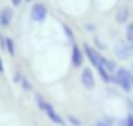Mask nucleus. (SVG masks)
<instances>
[{
    "label": "nucleus",
    "instance_id": "1",
    "mask_svg": "<svg viewBox=\"0 0 133 126\" xmlns=\"http://www.w3.org/2000/svg\"><path fill=\"white\" fill-rule=\"evenodd\" d=\"M34 103H36V106H38L45 115L50 119V123H54V124H58V126H66V119L58 112V110H56V108H54L52 103L47 101V97H45L43 94L34 92Z\"/></svg>",
    "mask_w": 133,
    "mask_h": 126
},
{
    "label": "nucleus",
    "instance_id": "2",
    "mask_svg": "<svg viewBox=\"0 0 133 126\" xmlns=\"http://www.w3.org/2000/svg\"><path fill=\"white\" fill-rule=\"evenodd\" d=\"M111 85H115V86H119L122 92L130 94L133 90V72L130 68H126V67H119L117 72L113 74Z\"/></svg>",
    "mask_w": 133,
    "mask_h": 126
},
{
    "label": "nucleus",
    "instance_id": "3",
    "mask_svg": "<svg viewBox=\"0 0 133 126\" xmlns=\"http://www.w3.org/2000/svg\"><path fill=\"white\" fill-rule=\"evenodd\" d=\"M47 15H49V9H47V5L42 4V2H34V4L31 5V9H29L31 20L36 22V23H43V22L47 20Z\"/></svg>",
    "mask_w": 133,
    "mask_h": 126
},
{
    "label": "nucleus",
    "instance_id": "4",
    "mask_svg": "<svg viewBox=\"0 0 133 126\" xmlns=\"http://www.w3.org/2000/svg\"><path fill=\"white\" fill-rule=\"evenodd\" d=\"M131 45L126 42V40H117L115 45H113V54H115V58L117 60H121V61H126V60H130L131 58Z\"/></svg>",
    "mask_w": 133,
    "mask_h": 126
},
{
    "label": "nucleus",
    "instance_id": "5",
    "mask_svg": "<svg viewBox=\"0 0 133 126\" xmlns=\"http://www.w3.org/2000/svg\"><path fill=\"white\" fill-rule=\"evenodd\" d=\"M85 60H87V58H85L83 47L77 45V43L70 45V61H72V67H74V68H83Z\"/></svg>",
    "mask_w": 133,
    "mask_h": 126
},
{
    "label": "nucleus",
    "instance_id": "6",
    "mask_svg": "<svg viewBox=\"0 0 133 126\" xmlns=\"http://www.w3.org/2000/svg\"><path fill=\"white\" fill-rule=\"evenodd\" d=\"M81 85L87 90H94L95 88V74H94V68H90V65L81 68Z\"/></svg>",
    "mask_w": 133,
    "mask_h": 126
},
{
    "label": "nucleus",
    "instance_id": "7",
    "mask_svg": "<svg viewBox=\"0 0 133 126\" xmlns=\"http://www.w3.org/2000/svg\"><path fill=\"white\" fill-rule=\"evenodd\" d=\"M83 47V52H85V58L90 61L92 65V68H95L97 65H99V58H101V52L94 47V45H90V43H83L81 45Z\"/></svg>",
    "mask_w": 133,
    "mask_h": 126
},
{
    "label": "nucleus",
    "instance_id": "8",
    "mask_svg": "<svg viewBox=\"0 0 133 126\" xmlns=\"http://www.w3.org/2000/svg\"><path fill=\"white\" fill-rule=\"evenodd\" d=\"M13 18H15V11H13V7H4V9H0V27H2V29L11 27Z\"/></svg>",
    "mask_w": 133,
    "mask_h": 126
},
{
    "label": "nucleus",
    "instance_id": "9",
    "mask_svg": "<svg viewBox=\"0 0 133 126\" xmlns=\"http://www.w3.org/2000/svg\"><path fill=\"white\" fill-rule=\"evenodd\" d=\"M130 15H131V9H130L128 5H121V7L117 9V13H115V22H117V23H128Z\"/></svg>",
    "mask_w": 133,
    "mask_h": 126
},
{
    "label": "nucleus",
    "instance_id": "10",
    "mask_svg": "<svg viewBox=\"0 0 133 126\" xmlns=\"http://www.w3.org/2000/svg\"><path fill=\"white\" fill-rule=\"evenodd\" d=\"M101 63L104 65V68H106V70L110 72L111 76H113V74L117 72V68H119V65H117V61H115V60H111V58H106L104 54H101Z\"/></svg>",
    "mask_w": 133,
    "mask_h": 126
},
{
    "label": "nucleus",
    "instance_id": "11",
    "mask_svg": "<svg viewBox=\"0 0 133 126\" xmlns=\"http://www.w3.org/2000/svg\"><path fill=\"white\" fill-rule=\"evenodd\" d=\"M61 29H63V33H65V36H66V42L70 43V45H74L76 43V36H74V31L70 29V25L61 23Z\"/></svg>",
    "mask_w": 133,
    "mask_h": 126
},
{
    "label": "nucleus",
    "instance_id": "12",
    "mask_svg": "<svg viewBox=\"0 0 133 126\" xmlns=\"http://www.w3.org/2000/svg\"><path fill=\"white\" fill-rule=\"evenodd\" d=\"M5 52H7L9 56H15V54H16V45H15V40H13V38H9V36H5Z\"/></svg>",
    "mask_w": 133,
    "mask_h": 126
},
{
    "label": "nucleus",
    "instance_id": "13",
    "mask_svg": "<svg viewBox=\"0 0 133 126\" xmlns=\"http://www.w3.org/2000/svg\"><path fill=\"white\" fill-rule=\"evenodd\" d=\"M126 42L131 45V51H133V22L126 23Z\"/></svg>",
    "mask_w": 133,
    "mask_h": 126
},
{
    "label": "nucleus",
    "instance_id": "14",
    "mask_svg": "<svg viewBox=\"0 0 133 126\" xmlns=\"http://www.w3.org/2000/svg\"><path fill=\"white\" fill-rule=\"evenodd\" d=\"M20 86H22L23 92H32V83H31V79H29V78H25V76H23Z\"/></svg>",
    "mask_w": 133,
    "mask_h": 126
},
{
    "label": "nucleus",
    "instance_id": "15",
    "mask_svg": "<svg viewBox=\"0 0 133 126\" xmlns=\"http://www.w3.org/2000/svg\"><path fill=\"white\" fill-rule=\"evenodd\" d=\"M94 47H95V49H97L99 52H104V51H106V43L103 42L101 38H97V36L94 38Z\"/></svg>",
    "mask_w": 133,
    "mask_h": 126
},
{
    "label": "nucleus",
    "instance_id": "16",
    "mask_svg": "<svg viewBox=\"0 0 133 126\" xmlns=\"http://www.w3.org/2000/svg\"><path fill=\"white\" fill-rule=\"evenodd\" d=\"M66 123H68L70 126H81V124H83V123H81V119H79V117H76V115H68V117H66Z\"/></svg>",
    "mask_w": 133,
    "mask_h": 126
},
{
    "label": "nucleus",
    "instance_id": "17",
    "mask_svg": "<svg viewBox=\"0 0 133 126\" xmlns=\"http://www.w3.org/2000/svg\"><path fill=\"white\" fill-rule=\"evenodd\" d=\"M22 79H23V72H22V70H16V72L13 74V83L20 86V83H22Z\"/></svg>",
    "mask_w": 133,
    "mask_h": 126
},
{
    "label": "nucleus",
    "instance_id": "18",
    "mask_svg": "<svg viewBox=\"0 0 133 126\" xmlns=\"http://www.w3.org/2000/svg\"><path fill=\"white\" fill-rule=\"evenodd\" d=\"M83 29H85L87 33H92V34H94V33L97 31V27H95V23H92V22H87V23L83 25Z\"/></svg>",
    "mask_w": 133,
    "mask_h": 126
},
{
    "label": "nucleus",
    "instance_id": "19",
    "mask_svg": "<svg viewBox=\"0 0 133 126\" xmlns=\"http://www.w3.org/2000/svg\"><path fill=\"white\" fill-rule=\"evenodd\" d=\"M124 124L126 126H133V112H128V115L124 117Z\"/></svg>",
    "mask_w": 133,
    "mask_h": 126
},
{
    "label": "nucleus",
    "instance_id": "20",
    "mask_svg": "<svg viewBox=\"0 0 133 126\" xmlns=\"http://www.w3.org/2000/svg\"><path fill=\"white\" fill-rule=\"evenodd\" d=\"M23 2H25V0H11V5H13V7H20Z\"/></svg>",
    "mask_w": 133,
    "mask_h": 126
},
{
    "label": "nucleus",
    "instance_id": "21",
    "mask_svg": "<svg viewBox=\"0 0 133 126\" xmlns=\"http://www.w3.org/2000/svg\"><path fill=\"white\" fill-rule=\"evenodd\" d=\"M4 70H5V68H4V61H2V58H0V74H4Z\"/></svg>",
    "mask_w": 133,
    "mask_h": 126
},
{
    "label": "nucleus",
    "instance_id": "22",
    "mask_svg": "<svg viewBox=\"0 0 133 126\" xmlns=\"http://www.w3.org/2000/svg\"><path fill=\"white\" fill-rule=\"evenodd\" d=\"M117 126H126V124H124V119H122V121H119V123H117Z\"/></svg>",
    "mask_w": 133,
    "mask_h": 126
},
{
    "label": "nucleus",
    "instance_id": "23",
    "mask_svg": "<svg viewBox=\"0 0 133 126\" xmlns=\"http://www.w3.org/2000/svg\"><path fill=\"white\" fill-rule=\"evenodd\" d=\"M130 70H131V72H133V61H131V68H130Z\"/></svg>",
    "mask_w": 133,
    "mask_h": 126
},
{
    "label": "nucleus",
    "instance_id": "24",
    "mask_svg": "<svg viewBox=\"0 0 133 126\" xmlns=\"http://www.w3.org/2000/svg\"><path fill=\"white\" fill-rule=\"evenodd\" d=\"M25 2H32V0H25Z\"/></svg>",
    "mask_w": 133,
    "mask_h": 126
}]
</instances>
